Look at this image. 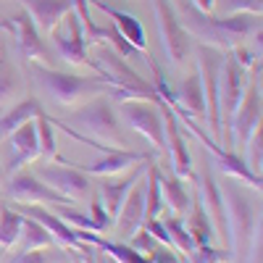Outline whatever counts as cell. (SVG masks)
I'll return each mask as SVG.
<instances>
[{
    "mask_svg": "<svg viewBox=\"0 0 263 263\" xmlns=\"http://www.w3.org/2000/svg\"><path fill=\"white\" fill-rule=\"evenodd\" d=\"M29 71L34 77V84L40 87V92L53 105H61V108H77L87 100L98 98V95H111L114 92V87L103 79L66 74V71L50 69V66H42V63H32Z\"/></svg>",
    "mask_w": 263,
    "mask_h": 263,
    "instance_id": "6da1fadb",
    "label": "cell"
},
{
    "mask_svg": "<svg viewBox=\"0 0 263 263\" xmlns=\"http://www.w3.org/2000/svg\"><path fill=\"white\" fill-rule=\"evenodd\" d=\"M66 124V121H61ZM69 129L79 132L82 137H90L95 142H108V147L116 150H129V140L124 135V129L116 119V111L111 108V100L108 95H98L92 100H87L82 105H77L69 114Z\"/></svg>",
    "mask_w": 263,
    "mask_h": 263,
    "instance_id": "7a4b0ae2",
    "label": "cell"
},
{
    "mask_svg": "<svg viewBox=\"0 0 263 263\" xmlns=\"http://www.w3.org/2000/svg\"><path fill=\"white\" fill-rule=\"evenodd\" d=\"M95 69L103 74V82H108L114 87L111 95H116L121 100H158L156 87L147 84L137 71H132V66L116 50L100 48Z\"/></svg>",
    "mask_w": 263,
    "mask_h": 263,
    "instance_id": "3957f363",
    "label": "cell"
},
{
    "mask_svg": "<svg viewBox=\"0 0 263 263\" xmlns=\"http://www.w3.org/2000/svg\"><path fill=\"white\" fill-rule=\"evenodd\" d=\"M260 129V58L258 63H253V82L248 84V90L239 100L237 111L229 121V126H224V145L227 150H232L239 140V145L245 147V142Z\"/></svg>",
    "mask_w": 263,
    "mask_h": 263,
    "instance_id": "277c9868",
    "label": "cell"
},
{
    "mask_svg": "<svg viewBox=\"0 0 263 263\" xmlns=\"http://www.w3.org/2000/svg\"><path fill=\"white\" fill-rule=\"evenodd\" d=\"M197 74H200L203 84V98H205V124L211 137L221 140L224 135V124H221V105H218V74H221V61L224 50H216L211 45L197 48Z\"/></svg>",
    "mask_w": 263,
    "mask_h": 263,
    "instance_id": "5b68a950",
    "label": "cell"
},
{
    "mask_svg": "<svg viewBox=\"0 0 263 263\" xmlns=\"http://www.w3.org/2000/svg\"><path fill=\"white\" fill-rule=\"evenodd\" d=\"M153 8H156V21H158V32H161L166 58L174 66H184L195 50V42L187 34V29L182 27L177 8H174L171 0H153Z\"/></svg>",
    "mask_w": 263,
    "mask_h": 263,
    "instance_id": "8992f818",
    "label": "cell"
},
{
    "mask_svg": "<svg viewBox=\"0 0 263 263\" xmlns=\"http://www.w3.org/2000/svg\"><path fill=\"white\" fill-rule=\"evenodd\" d=\"M119 114L150 145H156L158 150H166V124H163V114L158 111V105L140 103V100H121Z\"/></svg>",
    "mask_w": 263,
    "mask_h": 263,
    "instance_id": "52a82bcc",
    "label": "cell"
},
{
    "mask_svg": "<svg viewBox=\"0 0 263 263\" xmlns=\"http://www.w3.org/2000/svg\"><path fill=\"white\" fill-rule=\"evenodd\" d=\"M245 95V66L237 61L234 50H227L218 74V105H221V124L229 126L239 100Z\"/></svg>",
    "mask_w": 263,
    "mask_h": 263,
    "instance_id": "ba28073f",
    "label": "cell"
},
{
    "mask_svg": "<svg viewBox=\"0 0 263 263\" xmlns=\"http://www.w3.org/2000/svg\"><path fill=\"white\" fill-rule=\"evenodd\" d=\"M34 177L40 182H45L50 190L61 192L63 197H69L71 203L74 200H84V197L90 195V179H87V174L79 171L74 163H69V166H53V163L42 166L40 163L34 168Z\"/></svg>",
    "mask_w": 263,
    "mask_h": 263,
    "instance_id": "9c48e42d",
    "label": "cell"
},
{
    "mask_svg": "<svg viewBox=\"0 0 263 263\" xmlns=\"http://www.w3.org/2000/svg\"><path fill=\"white\" fill-rule=\"evenodd\" d=\"M8 197L13 203H24V205H34V203H53V205H66L71 203L69 197H63L61 192L50 190L45 182H40L34 174H13V179L8 182Z\"/></svg>",
    "mask_w": 263,
    "mask_h": 263,
    "instance_id": "30bf717a",
    "label": "cell"
},
{
    "mask_svg": "<svg viewBox=\"0 0 263 263\" xmlns=\"http://www.w3.org/2000/svg\"><path fill=\"white\" fill-rule=\"evenodd\" d=\"M63 21L69 29H58V27L53 29L61 58L71 66H84L87 63V34H84V27H82L77 11H69Z\"/></svg>",
    "mask_w": 263,
    "mask_h": 263,
    "instance_id": "8fae6325",
    "label": "cell"
},
{
    "mask_svg": "<svg viewBox=\"0 0 263 263\" xmlns=\"http://www.w3.org/2000/svg\"><path fill=\"white\" fill-rule=\"evenodd\" d=\"M200 203L211 218V227L213 232L218 229V234L224 237V242L232 245V232H229V216H227V200H224V192L216 187V179L211 168L203 171V184H200Z\"/></svg>",
    "mask_w": 263,
    "mask_h": 263,
    "instance_id": "7c38bea8",
    "label": "cell"
},
{
    "mask_svg": "<svg viewBox=\"0 0 263 263\" xmlns=\"http://www.w3.org/2000/svg\"><path fill=\"white\" fill-rule=\"evenodd\" d=\"M13 37L18 42V50L21 55H24L27 61L32 63H42V66H48L50 63V50L45 48V42H42L40 37V29L34 27V21L27 11H21L18 16H13Z\"/></svg>",
    "mask_w": 263,
    "mask_h": 263,
    "instance_id": "4fadbf2b",
    "label": "cell"
},
{
    "mask_svg": "<svg viewBox=\"0 0 263 263\" xmlns=\"http://www.w3.org/2000/svg\"><path fill=\"white\" fill-rule=\"evenodd\" d=\"M163 111V124H166V147L171 153V166H174V177L179 179H192V161H190V150L184 145V137L179 135V121L174 116V111L168 105H163V100H156Z\"/></svg>",
    "mask_w": 263,
    "mask_h": 263,
    "instance_id": "5bb4252c",
    "label": "cell"
},
{
    "mask_svg": "<svg viewBox=\"0 0 263 263\" xmlns=\"http://www.w3.org/2000/svg\"><path fill=\"white\" fill-rule=\"evenodd\" d=\"M114 221H116V232L121 239H132L142 229V224H145V182L137 179V184L129 190Z\"/></svg>",
    "mask_w": 263,
    "mask_h": 263,
    "instance_id": "9a60e30c",
    "label": "cell"
},
{
    "mask_svg": "<svg viewBox=\"0 0 263 263\" xmlns=\"http://www.w3.org/2000/svg\"><path fill=\"white\" fill-rule=\"evenodd\" d=\"M197 137H200V142L211 150V156L218 161V166H221V171L224 174H229L232 179H237V182H242V184H248V187H253V190H258L260 192V174H253L250 171V166L245 163V158H239L234 150H224V147H218L208 135H203V132H197V129H192Z\"/></svg>",
    "mask_w": 263,
    "mask_h": 263,
    "instance_id": "2e32d148",
    "label": "cell"
},
{
    "mask_svg": "<svg viewBox=\"0 0 263 263\" xmlns=\"http://www.w3.org/2000/svg\"><path fill=\"white\" fill-rule=\"evenodd\" d=\"M24 11L32 16L34 27L42 34H53V29L66 18V13L74 11V0H18Z\"/></svg>",
    "mask_w": 263,
    "mask_h": 263,
    "instance_id": "e0dca14e",
    "label": "cell"
},
{
    "mask_svg": "<svg viewBox=\"0 0 263 263\" xmlns=\"http://www.w3.org/2000/svg\"><path fill=\"white\" fill-rule=\"evenodd\" d=\"M11 150H13V158L8 163L11 171H16L18 166L24 163H32L40 158V140H37V124L34 121H27L21 124L18 129L11 132Z\"/></svg>",
    "mask_w": 263,
    "mask_h": 263,
    "instance_id": "ac0fdd59",
    "label": "cell"
},
{
    "mask_svg": "<svg viewBox=\"0 0 263 263\" xmlns=\"http://www.w3.org/2000/svg\"><path fill=\"white\" fill-rule=\"evenodd\" d=\"M140 161H145V156H140L135 150H108L95 163H74V166L84 174H92V177H116V174L132 168Z\"/></svg>",
    "mask_w": 263,
    "mask_h": 263,
    "instance_id": "d6986e66",
    "label": "cell"
},
{
    "mask_svg": "<svg viewBox=\"0 0 263 263\" xmlns=\"http://www.w3.org/2000/svg\"><path fill=\"white\" fill-rule=\"evenodd\" d=\"M18 208H21V216H29V218H34V221H40L42 227H45L50 234H53V239H55V245H66V248H79V237H77V232L63 221V218L58 216V213H50V211H45V208H37V205H24V203H18Z\"/></svg>",
    "mask_w": 263,
    "mask_h": 263,
    "instance_id": "ffe728a7",
    "label": "cell"
},
{
    "mask_svg": "<svg viewBox=\"0 0 263 263\" xmlns=\"http://www.w3.org/2000/svg\"><path fill=\"white\" fill-rule=\"evenodd\" d=\"M92 3L105 13V16H111V21H114V27L119 29V34L126 40V42H132L137 50H147V37H145V27L140 24V21L135 18V16H129V13H124V11H119V8H111L108 3H103V0H92Z\"/></svg>",
    "mask_w": 263,
    "mask_h": 263,
    "instance_id": "44dd1931",
    "label": "cell"
},
{
    "mask_svg": "<svg viewBox=\"0 0 263 263\" xmlns=\"http://www.w3.org/2000/svg\"><path fill=\"white\" fill-rule=\"evenodd\" d=\"M27 92V84L24 77L16 69L13 63L0 61V108H11L16 105Z\"/></svg>",
    "mask_w": 263,
    "mask_h": 263,
    "instance_id": "7402d4cb",
    "label": "cell"
},
{
    "mask_svg": "<svg viewBox=\"0 0 263 263\" xmlns=\"http://www.w3.org/2000/svg\"><path fill=\"white\" fill-rule=\"evenodd\" d=\"M145 166H147V163H145ZM145 166H142L140 171H135L132 177L121 179V182H103V184H100V197H103V205H105L108 216H111V221L116 218V213H119V208H121V203H124V197L129 195V190L137 184V179H140V174L145 171Z\"/></svg>",
    "mask_w": 263,
    "mask_h": 263,
    "instance_id": "603a6c76",
    "label": "cell"
},
{
    "mask_svg": "<svg viewBox=\"0 0 263 263\" xmlns=\"http://www.w3.org/2000/svg\"><path fill=\"white\" fill-rule=\"evenodd\" d=\"M179 100L184 105V116H197V119H203L205 121V98H203V84H200V74H190L182 87H179Z\"/></svg>",
    "mask_w": 263,
    "mask_h": 263,
    "instance_id": "cb8c5ba5",
    "label": "cell"
},
{
    "mask_svg": "<svg viewBox=\"0 0 263 263\" xmlns=\"http://www.w3.org/2000/svg\"><path fill=\"white\" fill-rule=\"evenodd\" d=\"M42 111L40 108V103L37 100H32V98H21L16 105H11V111H6L3 116H0V137H6V135H11L13 129H18L21 124H27V121H34L37 119V114Z\"/></svg>",
    "mask_w": 263,
    "mask_h": 263,
    "instance_id": "d4e9b609",
    "label": "cell"
},
{
    "mask_svg": "<svg viewBox=\"0 0 263 263\" xmlns=\"http://www.w3.org/2000/svg\"><path fill=\"white\" fill-rule=\"evenodd\" d=\"M18 242H21V250H40V248H53L55 239H53V234L42 227L40 221L24 216V221H21Z\"/></svg>",
    "mask_w": 263,
    "mask_h": 263,
    "instance_id": "484cf974",
    "label": "cell"
},
{
    "mask_svg": "<svg viewBox=\"0 0 263 263\" xmlns=\"http://www.w3.org/2000/svg\"><path fill=\"white\" fill-rule=\"evenodd\" d=\"M158 187H161V197H163V203L171 205V211H177V213H184L187 205H190V195L182 184L179 177H161L158 174Z\"/></svg>",
    "mask_w": 263,
    "mask_h": 263,
    "instance_id": "4316f807",
    "label": "cell"
},
{
    "mask_svg": "<svg viewBox=\"0 0 263 263\" xmlns=\"http://www.w3.org/2000/svg\"><path fill=\"white\" fill-rule=\"evenodd\" d=\"M21 221H24V216L0 205V248L8 250L13 245H18V234H21Z\"/></svg>",
    "mask_w": 263,
    "mask_h": 263,
    "instance_id": "83f0119b",
    "label": "cell"
},
{
    "mask_svg": "<svg viewBox=\"0 0 263 263\" xmlns=\"http://www.w3.org/2000/svg\"><path fill=\"white\" fill-rule=\"evenodd\" d=\"M37 140H40V156L45 161H55L58 158V147H55V132H53V121L45 111H40L37 119Z\"/></svg>",
    "mask_w": 263,
    "mask_h": 263,
    "instance_id": "f1b7e54d",
    "label": "cell"
},
{
    "mask_svg": "<svg viewBox=\"0 0 263 263\" xmlns=\"http://www.w3.org/2000/svg\"><path fill=\"white\" fill-rule=\"evenodd\" d=\"M190 224H192V227H187V229H190V234H192V239H195V245H197V248H208V245H211V237H213V227H211V218H208V213H205V208H203L200 200L195 203V211H192Z\"/></svg>",
    "mask_w": 263,
    "mask_h": 263,
    "instance_id": "f546056e",
    "label": "cell"
},
{
    "mask_svg": "<svg viewBox=\"0 0 263 263\" xmlns=\"http://www.w3.org/2000/svg\"><path fill=\"white\" fill-rule=\"evenodd\" d=\"M163 227H166V232H168V237H171V248H179L184 255H192L195 250H197V245H195V239H192V234H190V229L179 221V218H168V221H163Z\"/></svg>",
    "mask_w": 263,
    "mask_h": 263,
    "instance_id": "4dcf8cb0",
    "label": "cell"
},
{
    "mask_svg": "<svg viewBox=\"0 0 263 263\" xmlns=\"http://www.w3.org/2000/svg\"><path fill=\"white\" fill-rule=\"evenodd\" d=\"M95 245H100L108 255H114L119 263H150L142 253H137L135 248H126V245H119V242H108V239H100L98 237V242Z\"/></svg>",
    "mask_w": 263,
    "mask_h": 263,
    "instance_id": "1f68e13d",
    "label": "cell"
},
{
    "mask_svg": "<svg viewBox=\"0 0 263 263\" xmlns=\"http://www.w3.org/2000/svg\"><path fill=\"white\" fill-rule=\"evenodd\" d=\"M245 147H248V158H245V163L250 166V171L253 174H260V161H263V132L258 129L255 135L245 142Z\"/></svg>",
    "mask_w": 263,
    "mask_h": 263,
    "instance_id": "d6a6232c",
    "label": "cell"
},
{
    "mask_svg": "<svg viewBox=\"0 0 263 263\" xmlns=\"http://www.w3.org/2000/svg\"><path fill=\"white\" fill-rule=\"evenodd\" d=\"M260 11H263L260 0H224V16H234V13L260 16Z\"/></svg>",
    "mask_w": 263,
    "mask_h": 263,
    "instance_id": "836d02e7",
    "label": "cell"
},
{
    "mask_svg": "<svg viewBox=\"0 0 263 263\" xmlns=\"http://www.w3.org/2000/svg\"><path fill=\"white\" fill-rule=\"evenodd\" d=\"M90 218H92V224H95V232H103L108 229V224H111V216H108L103 200H100V195H92V203H90Z\"/></svg>",
    "mask_w": 263,
    "mask_h": 263,
    "instance_id": "e575fe53",
    "label": "cell"
},
{
    "mask_svg": "<svg viewBox=\"0 0 263 263\" xmlns=\"http://www.w3.org/2000/svg\"><path fill=\"white\" fill-rule=\"evenodd\" d=\"M58 216H61L69 227H74V229H84V232L90 229V232H95L92 218H90V216H84V213H79V211H71V208H69V211H61Z\"/></svg>",
    "mask_w": 263,
    "mask_h": 263,
    "instance_id": "d590c367",
    "label": "cell"
},
{
    "mask_svg": "<svg viewBox=\"0 0 263 263\" xmlns=\"http://www.w3.org/2000/svg\"><path fill=\"white\" fill-rule=\"evenodd\" d=\"M147 232H150V237H156L161 245H166V248H171V237H168V232H166V227H163V221H158V218H150V221H145L142 224Z\"/></svg>",
    "mask_w": 263,
    "mask_h": 263,
    "instance_id": "8d00e7d4",
    "label": "cell"
},
{
    "mask_svg": "<svg viewBox=\"0 0 263 263\" xmlns=\"http://www.w3.org/2000/svg\"><path fill=\"white\" fill-rule=\"evenodd\" d=\"M13 263H53V255L45 248H40V250H24Z\"/></svg>",
    "mask_w": 263,
    "mask_h": 263,
    "instance_id": "74e56055",
    "label": "cell"
},
{
    "mask_svg": "<svg viewBox=\"0 0 263 263\" xmlns=\"http://www.w3.org/2000/svg\"><path fill=\"white\" fill-rule=\"evenodd\" d=\"M156 245H158V242L150 237V232H147V229H142V232H137L135 237H132V248H135L137 253H147V255H150Z\"/></svg>",
    "mask_w": 263,
    "mask_h": 263,
    "instance_id": "f35d334b",
    "label": "cell"
},
{
    "mask_svg": "<svg viewBox=\"0 0 263 263\" xmlns=\"http://www.w3.org/2000/svg\"><path fill=\"white\" fill-rule=\"evenodd\" d=\"M147 260H150V263H179L177 258H174V253H171L166 245H156Z\"/></svg>",
    "mask_w": 263,
    "mask_h": 263,
    "instance_id": "ab89813d",
    "label": "cell"
},
{
    "mask_svg": "<svg viewBox=\"0 0 263 263\" xmlns=\"http://www.w3.org/2000/svg\"><path fill=\"white\" fill-rule=\"evenodd\" d=\"M187 3H192L200 13H211V11H213V6H216V0H187Z\"/></svg>",
    "mask_w": 263,
    "mask_h": 263,
    "instance_id": "60d3db41",
    "label": "cell"
},
{
    "mask_svg": "<svg viewBox=\"0 0 263 263\" xmlns=\"http://www.w3.org/2000/svg\"><path fill=\"white\" fill-rule=\"evenodd\" d=\"M0 29H6V32L13 34V24H11V21H0Z\"/></svg>",
    "mask_w": 263,
    "mask_h": 263,
    "instance_id": "b9f144b4",
    "label": "cell"
},
{
    "mask_svg": "<svg viewBox=\"0 0 263 263\" xmlns=\"http://www.w3.org/2000/svg\"><path fill=\"white\" fill-rule=\"evenodd\" d=\"M0 174H3V168H0Z\"/></svg>",
    "mask_w": 263,
    "mask_h": 263,
    "instance_id": "7bdbcfd3",
    "label": "cell"
},
{
    "mask_svg": "<svg viewBox=\"0 0 263 263\" xmlns=\"http://www.w3.org/2000/svg\"><path fill=\"white\" fill-rule=\"evenodd\" d=\"M0 250H3V248H0Z\"/></svg>",
    "mask_w": 263,
    "mask_h": 263,
    "instance_id": "ee69618b",
    "label": "cell"
}]
</instances>
